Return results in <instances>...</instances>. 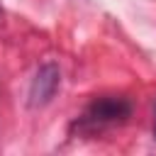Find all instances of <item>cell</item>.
Wrapping results in <instances>:
<instances>
[{
	"mask_svg": "<svg viewBox=\"0 0 156 156\" xmlns=\"http://www.w3.org/2000/svg\"><path fill=\"white\" fill-rule=\"evenodd\" d=\"M58 83H61V71H58L56 63L46 61L44 66H39V71L34 73V78H32V83H29V107H41V105H46V102L54 98Z\"/></svg>",
	"mask_w": 156,
	"mask_h": 156,
	"instance_id": "cell-2",
	"label": "cell"
},
{
	"mask_svg": "<svg viewBox=\"0 0 156 156\" xmlns=\"http://www.w3.org/2000/svg\"><path fill=\"white\" fill-rule=\"evenodd\" d=\"M132 112V105L124 100V98H115V95H107V98H98L93 100L85 112L80 115V119L76 122V127L80 132H88V134H95L105 127H112V124H119L129 117Z\"/></svg>",
	"mask_w": 156,
	"mask_h": 156,
	"instance_id": "cell-1",
	"label": "cell"
},
{
	"mask_svg": "<svg viewBox=\"0 0 156 156\" xmlns=\"http://www.w3.org/2000/svg\"><path fill=\"white\" fill-rule=\"evenodd\" d=\"M154 136H156V107H154Z\"/></svg>",
	"mask_w": 156,
	"mask_h": 156,
	"instance_id": "cell-3",
	"label": "cell"
}]
</instances>
